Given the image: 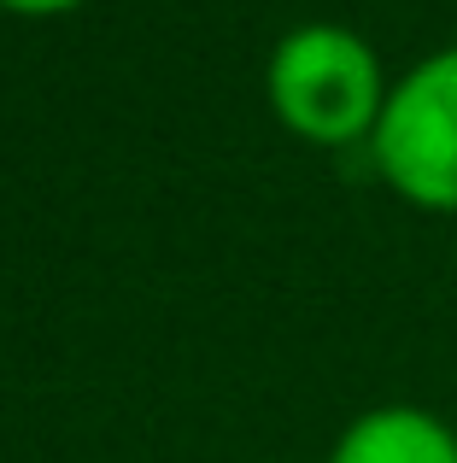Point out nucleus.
<instances>
[{
  "label": "nucleus",
  "mask_w": 457,
  "mask_h": 463,
  "mask_svg": "<svg viewBox=\"0 0 457 463\" xmlns=\"http://www.w3.org/2000/svg\"><path fill=\"white\" fill-rule=\"evenodd\" d=\"M393 82L381 77L376 47L346 24H299L275 42L264 94L282 129L317 147H352L369 141Z\"/></svg>",
  "instance_id": "obj_1"
},
{
  "label": "nucleus",
  "mask_w": 457,
  "mask_h": 463,
  "mask_svg": "<svg viewBox=\"0 0 457 463\" xmlns=\"http://www.w3.org/2000/svg\"><path fill=\"white\" fill-rule=\"evenodd\" d=\"M369 158L381 182L416 212H457V47L416 59L387 89Z\"/></svg>",
  "instance_id": "obj_2"
},
{
  "label": "nucleus",
  "mask_w": 457,
  "mask_h": 463,
  "mask_svg": "<svg viewBox=\"0 0 457 463\" xmlns=\"http://www.w3.org/2000/svg\"><path fill=\"white\" fill-rule=\"evenodd\" d=\"M329 463H457V429L423 405H376L340 429Z\"/></svg>",
  "instance_id": "obj_3"
},
{
  "label": "nucleus",
  "mask_w": 457,
  "mask_h": 463,
  "mask_svg": "<svg viewBox=\"0 0 457 463\" xmlns=\"http://www.w3.org/2000/svg\"><path fill=\"white\" fill-rule=\"evenodd\" d=\"M6 12H18V18H59V12H77L82 0H0Z\"/></svg>",
  "instance_id": "obj_4"
}]
</instances>
